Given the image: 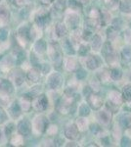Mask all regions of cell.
I'll list each match as a JSON object with an SVG mask.
<instances>
[]
</instances>
